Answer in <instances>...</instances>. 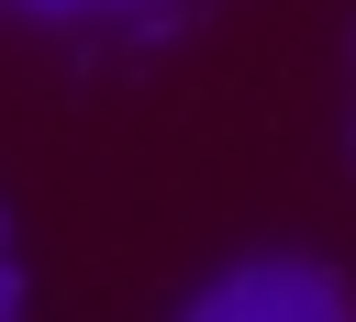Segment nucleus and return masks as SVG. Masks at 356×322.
Listing matches in <instances>:
<instances>
[{
    "instance_id": "3",
    "label": "nucleus",
    "mask_w": 356,
    "mask_h": 322,
    "mask_svg": "<svg viewBox=\"0 0 356 322\" xmlns=\"http://www.w3.org/2000/svg\"><path fill=\"white\" fill-rule=\"evenodd\" d=\"M22 11H89V0H22Z\"/></svg>"
},
{
    "instance_id": "2",
    "label": "nucleus",
    "mask_w": 356,
    "mask_h": 322,
    "mask_svg": "<svg viewBox=\"0 0 356 322\" xmlns=\"http://www.w3.org/2000/svg\"><path fill=\"white\" fill-rule=\"evenodd\" d=\"M0 311H22V278H11V266H0Z\"/></svg>"
},
{
    "instance_id": "1",
    "label": "nucleus",
    "mask_w": 356,
    "mask_h": 322,
    "mask_svg": "<svg viewBox=\"0 0 356 322\" xmlns=\"http://www.w3.org/2000/svg\"><path fill=\"white\" fill-rule=\"evenodd\" d=\"M345 311H356V289L312 255H245L189 289V322H345Z\"/></svg>"
}]
</instances>
